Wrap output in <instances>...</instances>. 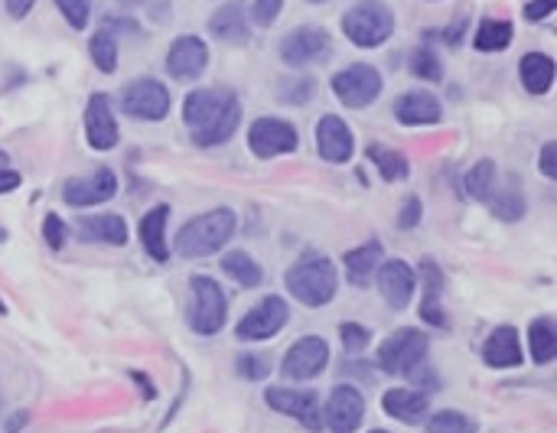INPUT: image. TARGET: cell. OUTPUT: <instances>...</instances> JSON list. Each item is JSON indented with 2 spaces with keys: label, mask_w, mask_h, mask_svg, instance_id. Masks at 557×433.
I'll use <instances>...</instances> for the list:
<instances>
[{
  "label": "cell",
  "mask_w": 557,
  "mask_h": 433,
  "mask_svg": "<svg viewBox=\"0 0 557 433\" xmlns=\"http://www.w3.org/2000/svg\"><path fill=\"white\" fill-rule=\"evenodd\" d=\"M267 408L301 420L307 430H323V408H319L317 391H293V388H267L265 391Z\"/></svg>",
  "instance_id": "obj_13"
},
{
  "label": "cell",
  "mask_w": 557,
  "mask_h": 433,
  "mask_svg": "<svg viewBox=\"0 0 557 433\" xmlns=\"http://www.w3.org/2000/svg\"><path fill=\"white\" fill-rule=\"evenodd\" d=\"M427 352H430L427 332L398 329L378 346V368L388 374H408V378H411L418 368H424Z\"/></svg>",
  "instance_id": "obj_5"
},
{
  "label": "cell",
  "mask_w": 557,
  "mask_h": 433,
  "mask_svg": "<svg viewBox=\"0 0 557 433\" xmlns=\"http://www.w3.org/2000/svg\"><path fill=\"white\" fill-rule=\"evenodd\" d=\"M512 36H515V30L508 20H482V23L476 26L472 43H476V50L480 52H499L512 43Z\"/></svg>",
  "instance_id": "obj_33"
},
{
  "label": "cell",
  "mask_w": 557,
  "mask_h": 433,
  "mask_svg": "<svg viewBox=\"0 0 557 433\" xmlns=\"http://www.w3.org/2000/svg\"><path fill=\"white\" fill-rule=\"evenodd\" d=\"M557 7V0H532L528 7H525V20H544L551 17Z\"/></svg>",
  "instance_id": "obj_46"
},
{
  "label": "cell",
  "mask_w": 557,
  "mask_h": 433,
  "mask_svg": "<svg viewBox=\"0 0 557 433\" xmlns=\"http://www.w3.org/2000/svg\"><path fill=\"white\" fill-rule=\"evenodd\" d=\"M395 118L408 128H424V124H437L444 118V108L430 92H408L395 102Z\"/></svg>",
  "instance_id": "obj_20"
},
{
  "label": "cell",
  "mask_w": 557,
  "mask_h": 433,
  "mask_svg": "<svg viewBox=\"0 0 557 433\" xmlns=\"http://www.w3.org/2000/svg\"><path fill=\"white\" fill-rule=\"evenodd\" d=\"M317 150L326 163H349L352 150H355V140H352V131L343 118L336 114H326L317 124Z\"/></svg>",
  "instance_id": "obj_19"
},
{
  "label": "cell",
  "mask_w": 557,
  "mask_h": 433,
  "mask_svg": "<svg viewBox=\"0 0 557 433\" xmlns=\"http://www.w3.org/2000/svg\"><path fill=\"white\" fill-rule=\"evenodd\" d=\"M56 7L62 10V17L69 20L72 30H85L88 26V14H92L88 0H56Z\"/></svg>",
  "instance_id": "obj_39"
},
{
  "label": "cell",
  "mask_w": 557,
  "mask_h": 433,
  "mask_svg": "<svg viewBox=\"0 0 557 433\" xmlns=\"http://www.w3.org/2000/svg\"><path fill=\"white\" fill-rule=\"evenodd\" d=\"M382 241H365V245L346 251V277H349L352 287H369L372 277H375V267L382 264Z\"/></svg>",
  "instance_id": "obj_25"
},
{
  "label": "cell",
  "mask_w": 557,
  "mask_h": 433,
  "mask_svg": "<svg viewBox=\"0 0 557 433\" xmlns=\"http://www.w3.org/2000/svg\"><path fill=\"white\" fill-rule=\"evenodd\" d=\"M209 66V46L199 36H176L166 50V72L176 82H193L206 72Z\"/></svg>",
  "instance_id": "obj_15"
},
{
  "label": "cell",
  "mask_w": 557,
  "mask_h": 433,
  "mask_svg": "<svg viewBox=\"0 0 557 433\" xmlns=\"http://www.w3.org/2000/svg\"><path fill=\"white\" fill-rule=\"evenodd\" d=\"M528 346H532L535 365H548L557 356V326L551 316H541L528 326Z\"/></svg>",
  "instance_id": "obj_29"
},
{
  "label": "cell",
  "mask_w": 557,
  "mask_h": 433,
  "mask_svg": "<svg viewBox=\"0 0 557 433\" xmlns=\"http://www.w3.org/2000/svg\"><path fill=\"white\" fill-rule=\"evenodd\" d=\"M382 408L395 417V420H401V424H420L424 414H427V394H420V391H411V388H391L385 391Z\"/></svg>",
  "instance_id": "obj_26"
},
{
  "label": "cell",
  "mask_w": 557,
  "mask_h": 433,
  "mask_svg": "<svg viewBox=\"0 0 557 433\" xmlns=\"http://www.w3.org/2000/svg\"><path fill=\"white\" fill-rule=\"evenodd\" d=\"M43 235H46V245H49L52 251H59V248L66 245V239H69V229H66V221H62L59 215L49 212L43 221Z\"/></svg>",
  "instance_id": "obj_42"
},
{
  "label": "cell",
  "mask_w": 557,
  "mask_h": 433,
  "mask_svg": "<svg viewBox=\"0 0 557 433\" xmlns=\"http://www.w3.org/2000/svg\"><path fill=\"white\" fill-rule=\"evenodd\" d=\"M248 147L255 157L271 160V157L297 150V147H301V134L293 131V124H287V121H281V118H257V121H251V128H248Z\"/></svg>",
  "instance_id": "obj_10"
},
{
  "label": "cell",
  "mask_w": 557,
  "mask_h": 433,
  "mask_svg": "<svg viewBox=\"0 0 557 433\" xmlns=\"http://www.w3.org/2000/svg\"><path fill=\"white\" fill-rule=\"evenodd\" d=\"M121 108L138 121H163L170 114V92L157 78H138L121 92Z\"/></svg>",
  "instance_id": "obj_8"
},
{
  "label": "cell",
  "mask_w": 557,
  "mask_h": 433,
  "mask_svg": "<svg viewBox=\"0 0 557 433\" xmlns=\"http://www.w3.org/2000/svg\"><path fill=\"white\" fill-rule=\"evenodd\" d=\"M427 433H480V424L460 410H437L427 417Z\"/></svg>",
  "instance_id": "obj_36"
},
{
  "label": "cell",
  "mask_w": 557,
  "mask_h": 433,
  "mask_svg": "<svg viewBox=\"0 0 557 433\" xmlns=\"http://www.w3.org/2000/svg\"><path fill=\"white\" fill-rule=\"evenodd\" d=\"M414 287H418V277L404 261H382L378 264V290L391 310H404L411 303Z\"/></svg>",
  "instance_id": "obj_18"
},
{
  "label": "cell",
  "mask_w": 557,
  "mask_h": 433,
  "mask_svg": "<svg viewBox=\"0 0 557 433\" xmlns=\"http://www.w3.org/2000/svg\"><path fill=\"white\" fill-rule=\"evenodd\" d=\"M339 336H343L346 352H362V348H369V339H372V332L359 323H343L339 326Z\"/></svg>",
  "instance_id": "obj_41"
},
{
  "label": "cell",
  "mask_w": 557,
  "mask_h": 433,
  "mask_svg": "<svg viewBox=\"0 0 557 433\" xmlns=\"http://www.w3.org/2000/svg\"><path fill=\"white\" fill-rule=\"evenodd\" d=\"M85 137H88V144H92L94 150H112V147L121 140L118 121H114V108H112V98H108L104 92H94L92 98H88Z\"/></svg>",
  "instance_id": "obj_17"
},
{
  "label": "cell",
  "mask_w": 557,
  "mask_h": 433,
  "mask_svg": "<svg viewBox=\"0 0 557 433\" xmlns=\"http://www.w3.org/2000/svg\"><path fill=\"white\" fill-rule=\"evenodd\" d=\"M209 30H212L215 40L222 43H248V17H245V4L241 0H229L222 7L215 10L209 17Z\"/></svg>",
  "instance_id": "obj_22"
},
{
  "label": "cell",
  "mask_w": 557,
  "mask_h": 433,
  "mask_svg": "<svg viewBox=\"0 0 557 433\" xmlns=\"http://www.w3.org/2000/svg\"><path fill=\"white\" fill-rule=\"evenodd\" d=\"M541 173L548 179H557V144L554 140H548V144L541 147Z\"/></svg>",
  "instance_id": "obj_45"
},
{
  "label": "cell",
  "mask_w": 557,
  "mask_h": 433,
  "mask_svg": "<svg viewBox=\"0 0 557 433\" xmlns=\"http://www.w3.org/2000/svg\"><path fill=\"white\" fill-rule=\"evenodd\" d=\"M372 433H388V430H372Z\"/></svg>",
  "instance_id": "obj_51"
},
{
  "label": "cell",
  "mask_w": 557,
  "mask_h": 433,
  "mask_svg": "<svg viewBox=\"0 0 557 433\" xmlns=\"http://www.w3.org/2000/svg\"><path fill=\"white\" fill-rule=\"evenodd\" d=\"M482 362L489 368H515L522 365V342L515 326H499L482 346Z\"/></svg>",
  "instance_id": "obj_21"
},
{
  "label": "cell",
  "mask_w": 557,
  "mask_h": 433,
  "mask_svg": "<svg viewBox=\"0 0 557 433\" xmlns=\"http://www.w3.org/2000/svg\"><path fill=\"white\" fill-rule=\"evenodd\" d=\"M317 86H313V78L310 76H301V78H283L281 82V102L283 104H307L313 98Z\"/></svg>",
  "instance_id": "obj_38"
},
{
  "label": "cell",
  "mask_w": 557,
  "mask_h": 433,
  "mask_svg": "<svg viewBox=\"0 0 557 433\" xmlns=\"http://www.w3.org/2000/svg\"><path fill=\"white\" fill-rule=\"evenodd\" d=\"M283 284L303 306H326L336 297V287H339L329 257H303L287 271Z\"/></svg>",
  "instance_id": "obj_4"
},
{
  "label": "cell",
  "mask_w": 557,
  "mask_h": 433,
  "mask_svg": "<svg viewBox=\"0 0 557 433\" xmlns=\"http://www.w3.org/2000/svg\"><path fill=\"white\" fill-rule=\"evenodd\" d=\"M88 52H92V62L102 72H108L112 76L114 68H118V43H114L112 30L104 26V30H98V33L92 36V43H88Z\"/></svg>",
  "instance_id": "obj_35"
},
{
  "label": "cell",
  "mask_w": 557,
  "mask_h": 433,
  "mask_svg": "<svg viewBox=\"0 0 557 433\" xmlns=\"http://www.w3.org/2000/svg\"><path fill=\"white\" fill-rule=\"evenodd\" d=\"M463 186H466V195H470V199H476V203H489V195L496 193V186H499L496 163L480 160L470 173H466Z\"/></svg>",
  "instance_id": "obj_32"
},
{
  "label": "cell",
  "mask_w": 557,
  "mask_h": 433,
  "mask_svg": "<svg viewBox=\"0 0 557 433\" xmlns=\"http://www.w3.org/2000/svg\"><path fill=\"white\" fill-rule=\"evenodd\" d=\"M0 313H4V303H0Z\"/></svg>",
  "instance_id": "obj_53"
},
{
  "label": "cell",
  "mask_w": 557,
  "mask_h": 433,
  "mask_svg": "<svg viewBox=\"0 0 557 433\" xmlns=\"http://www.w3.org/2000/svg\"><path fill=\"white\" fill-rule=\"evenodd\" d=\"M183 121L199 147H219L238 131L241 104L229 88H196L186 95Z\"/></svg>",
  "instance_id": "obj_1"
},
{
  "label": "cell",
  "mask_w": 557,
  "mask_h": 433,
  "mask_svg": "<svg viewBox=\"0 0 557 433\" xmlns=\"http://www.w3.org/2000/svg\"><path fill=\"white\" fill-rule=\"evenodd\" d=\"M4 167H7V153L0 150V170H4Z\"/></svg>",
  "instance_id": "obj_49"
},
{
  "label": "cell",
  "mask_w": 557,
  "mask_h": 433,
  "mask_svg": "<svg viewBox=\"0 0 557 433\" xmlns=\"http://www.w3.org/2000/svg\"><path fill=\"white\" fill-rule=\"evenodd\" d=\"M489 205H492V212L499 215V219L506 221H518L525 215V195H522V186L515 183V176L508 179L506 186L499 183L496 193L489 195Z\"/></svg>",
  "instance_id": "obj_30"
},
{
  "label": "cell",
  "mask_w": 557,
  "mask_h": 433,
  "mask_svg": "<svg viewBox=\"0 0 557 433\" xmlns=\"http://www.w3.org/2000/svg\"><path fill=\"white\" fill-rule=\"evenodd\" d=\"M287 316H291L287 303L271 293V297H265L261 303H255L248 313L241 316V323L235 326V336H238L241 342H265L287 326Z\"/></svg>",
  "instance_id": "obj_9"
},
{
  "label": "cell",
  "mask_w": 557,
  "mask_h": 433,
  "mask_svg": "<svg viewBox=\"0 0 557 433\" xmlns=\"http://www.w3.org/2000/svg\"><path fill=\"white\" fill-rule=\"evenodd\" d=\"M420 274H424V300H420V316H424V323L430 326H446V316H444V303H440V293H444V274L434 261L424 257L420 264Z\"/></svg>",
  "instance_id": "obj_27"
},
{
  "label": "cell",
  "mask_w": 557,
  "mask_h": 433,
  "mask_svg": "<svg viewBox=\"0 0 557 433\" xmlns=\"http://www.w3.org/2000/svg\"><path fill=\"white\" fill-rule=\"evenodd\" d=\"M518 78H522L525 92L532 95L551 92V86H554V59L544 56V52H528L518 62Z\"/></svg>",
  "instance_id": "obj_28"
},
{
  "label": "cell",
  "mask_w": 557,
  "mask_h": 433,
  "mask_svg": "<svg viewBox=\"0 0 557 433\" xmlns=\"http://www.w3.org/2000/svg\"><path fill=\"white\" fill-rule=\"evenodd\" d=\"M307 4H326V0H307Z\"/></svg>",
  "instance_id": "obj_50"
},
{
  "label": "cell",
  "mask_w": 557,
  "mask_h": 433,
  "mask_svg": "<svg viewBox=\"0 0 557 433\" xmlns=\"http://www.w3.org/2000/svg\"><path fill=\"white\" fill-rule=\"evenodd\" d=\"M283 10V0H255V7H251V20L257 26H271L277 17H281Z\"/></svg>",
  "instance_id": "obj_43"
},
{
  "label": "cell",
  "mask_w": 557,
  "mask_h": 433,
  "mask_svg": "<svg viewBox=\"0 0 557 433\" xmlns=\"http://www.w3.org/2000/svg\"><path fill=\"white\" fill-rule=\"evenodd\" d=\"M17 186H20V173H13V170H7V167H4V170H0V195L13 193Z\"/></svg>",
  "instance_id": "obj_48"
},
{
  "label": "cell",
  "mask_w": 557,
  "mask_h": 433,
  "mask_svg": "<svg viewBox=\"0 0 557 433\" xmlns=\"http://www.w3.org/2000/svg\"><path fill=\"white\" fill-rule=\"evenodd\" d=\"M343 33L362 50H375L395 33V14L382 0H359L343 14Z\"/></svg>",
  "instance_id": "obj_3"
},
{
  "label": "cell",
  "mask_w": 557,
  "mask_h": 433,
  "mask_svg": "<svg viewBox=\"0 0 557 433\" xmlns=\"http://www.w3.org/2000/svg\"><path fill=\"white\" fill-rule=\"evenodd\" d=\"M238 374L241 378H248V382H261L271 374V358L265 356H241L238 358Z\"/></svg>",
  "instance_id": "obj_40"
},
{
  "label": "cell",
  "mask_w": 557,
  "mask_h": 433,
  "mask_svg": "<svg viewBox=\"0 0 557 433\" xmlns=\"http://www.w3.org/2000/svg\"><path fill=\"white\" fill-rule=\"evenodd\" d=\"M118 193V176L114 170L102 167V170H94L92 176H76L69 179L66 186H62V199L76 209H88V205H102L108 199H114Z\"/></svg>",
  "instance_id": "obj_16"
},
{
  "label": "cell",
  "mask_w": 557,
  "mask_h": 433,
  "mask_svg": "<svg viewBox=\"0 0 557 433\" xmlns=\"http://www.w3.org/2000/svg\"><path fill=\"white\" fill-rule=\"evenodd\" d=\"M385 88V78L375 66L369 62H355V66H346L343 72L333 76V92L336 98L349 108H369L378 95Z\"/></svg>",
  "instance_id": "obj_7"
},
{
  "label": "cell",
  "mask_w": 557,
  "mask_h": 433,
  "mask_svg": "<svg viewBox=\"0 0 557 433\" xmlns=\"http://www.w3.org/2000/svg\"><path fill=\"white\" fill-rule=\"evenodd\" d=\"M329 52H333V40L319 26H297L281 40V59L293 68L329 59Z\"/></svg>",
  "instance_id": "obj_11"
},
{
  "label": "cell",
  "mask_w": 557,
  "mask_h": 433,
  "mask_svg": "<svg viewBox=\"0 0 557 433\" xmlns=\"http://www.w3.org/2000/svg\"><path fill=\"white\" fill-rule=\"evenodd\" d=\"M411 72L414 78H424V82H440L444 78V62L434 50H418L411 56Z\"/></svg>",
  "instance_id": "obj_37"
},
{
  "label": "cell",
  "mask_w": 557,
  "mask_h": 433,
  "mask_svg": "<svg viewBox=\"0 0 557 433\" xmlns=\"http://www.w3.org/2000/svg\"><path fill=\"white\" fill-rule=\"evenodd\" d=\"M235 235V212L232 209H212L206 215H196V219H189L180 231H176V255L180 257H209V255H219L229 239Z\"/></svg>",
  "instance_id": "obj_2"
},
{
  "label": "cell",
  "mask_w": 557,
  "mask_h": 433,
  "mask_svg": "<svg viewBox=\"0 0 557 433\" xmlns=\"http://www.w3.org/2000/svg\"><path fill=\"white\" fill-rule=\"evenodd\" d=\"M166 219H170V205H154L150 212L140 219V245L154 261H170V248H166Z\"/></svg>",
  "instance_id": "obj_24"
},
{
  "label": "cell",
  "mask_w": 557,
  "mask_h": 433,
  "mask_svg": "<svg viewBox=\"0 0 557 433\" xmlns=\"http://www.w3.org/2000/svg\"><path fill=\"white\" fill-rule=\"evenodd\" d=\"M326 362H329V346H326V339H319V336H303V339H297L287 348V356H283V362H281V372L287 382H310V378H317V374L323 372Z\"/></svg>",
  "instance_id": "obj_12"
},
{
  "label": "cell",
  "mask_w": 557,
  "mask_h": 433,
  "mask_svg": "<svg viewBox=\"0 0 557 433\" xmlns=\"http://www.w3.org/2000/svg\"><path fill=\"white\" fill-rule=\"evenodd\" d=\"M365 417V398L352 384H336L323 408V424L329 433H355Z\"/></svg>",
  "instance_id": "obj_14"
},
{
  "label": "cell",
  "mask_w": 557,
  "mask_h": 433,
  "mask_svg": "<svg viewBox=\"0 0 557 433\" xmlns=\"http://www.w3.org/2000/svg\"><path fill=\"white\" fill-rule=\"evenodd\" d=\"M222 271L232 277L235 284H241L245 290L251 287H261V281H265V274H261V264L255 261L251 255H245V251H232V255L222 257Z\"/></svg>",
  "instance_id": "obj_31"
},
{
  "label": "cell",
  "mask_w": 557,
  "mask_h": 433,
  "mask_svg": "<svg viewBox=\"0 0 557 433\" xmlns=\"http://www.w3.org/2000/svg\"><path fill=\"white\" fill-rule=\"evenodd\" d=\"M33 4H36V0H7V14L13 20H23L26 14L33 10Z\"/></svg>",
  "instance_id": "obj_47"
},
{
  "label": "cell",
  "mask_w": 557,
  "mask_h": 433,
  "mask_svg": "<svg viewBox=\"0 0 557 433\" xmlns=\"http://www.w3.org/2000/svg\"><path fill=\"white\" fill-rule=\"evenodd\" d=\"M76 229L82 231L85 241H102V245H128V221L121 215H82L76 221Z\"/></svg>",
  "instance_id": "obj_23"
},
{
  "label": "cell",
  "mask_w": 557,
  "mask_h": 433,
  "mask_svg": "<svg viewBox=\"0 0 557 433\" xmlns=\"http://www.w3.org/2000/svg\"><path fill=\"white\" fill-rule=\"evenodd\" d=\"M0 241H4V231H0Z\"/></svg>",
  "instance_id": "obj_52"
},
{
  "label": "cell",
  "mask_w": 557,
  "mask_h": 433,
  "mask_svg": "<svg viewBox=\"0 0 557 433\" xmlns=\"http://www.w3.org/2000/svg\"><path fill=\"white\" fill-rule=\"evenodd\" d=\"M369 160L378 167V173H382L385 183H398V179H404L408 170H411V167H408V157L385 144H369Z\"/></svg>",
  "instance_id": "obj_34"
},
{
  "label": "cell",
  "mask_w": 557,
  "mask_h": 433,
  "mask_svg": "<svg viewBox=\"0 0 557 433\" xmlns=\"http://www.w3.org/2000/svg\"><path fill=\"white\" fill-rule=\"evenodd\" d=\"M418 221H420V199L418 195H408L404 209L398 212V229H414Z\"/></svg>",
  "instance_id": "obj_44"
},
{
  "label": "cell",
  "mask_w": 557,
  "mask_h": 433,
  "mask_svg": "<svg viewBox=\"0 0 557 433\" xmlns=\"http://www.w3.org/2000/svg\"><path fill=\"white\" fill-rule=\"evenodd\" d=\"M193 310H189V329L199 332V336H215L222 329L225 320H229V297L225 290L206 277V274H196L193 281Z\"/></svg>",
  "instance_id": "obj_6"
}]
</instances>
